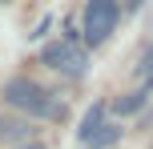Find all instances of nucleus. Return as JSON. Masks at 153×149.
I'll list each match as a JSON object with an SVG mask.
<instances>
[{"instance_id":"nucleus-1","label":"nucleus","mask_w":153,"mask_h":149,"mask_svg":"<svg viewBox=\"0 0 153 149\" xmlns=\"http://www.w3.org/2000/svg\"><path fill=\"white\" fill-rule=\"evenodd\" d=\"M4 101L12 105V109L28 113V117H48V121L65 117V101H56L45 85H36V81H28V77H12L4 85Z\"/></svg>"},{"instance_id":"nucleus-2","label":"nucleus","mask_w":153,"mask_h":149,"mask_svg":"<svg viewBox=\"0 0 153 149\" xmlns=\"http://www.w3.org/2000/svg\"><path fill=\"white\" fill-rule=\"evenodd\" d=\"M117 20H121V4H117V0H89V4H85V40H89L93 48L105 44V40L113 36Z\"/></svg>"},{"instance_id":"nucleus-3","label":"nucleus","mask_w":153,"mask_h":149,"mask_svg":"<svg viewBox=\"0 0 153 149\" xmlns=\"http://www.w3.org/2000/svg\"><path fill=\"white\" fill-rule=\"evenodd\" d=\"M40 61H45L48 69L65 73V77H85V69H89V53H85V48L76 44L73 36H65V40H53V44H45Z\"/></svg>"},{"instance_id":"nucleus-4","label":"nucleus","mask_w":153,"mask_h":149,"mask_svg":"<svg viewBox=\"0 0 153 149\" xmlns=\"http://www.w3.org/2000/svg\"><path fill=\"white\" fill-rule=\"evenodd\" d=\"M101 125H105V105L97 101V105H89V113H85V117H81V129H76V137H81V145L89 141V137L97 133Z\"/></svg>"},{"instance_id":"nucleus-5","label":"nucleus","mask_w":153,"mask_h":149,"mask_svg":"<svg viewBox=\"0 0 153 149\" xmlns=\"http://www.w3.org/2000/svg\"><path fill=\"white\" fill-rule=\"evenodd\" d=\"M121 133H125L121 125H113V121H105V125H101L97 133H93L89 141H85V149H109V145H117V141H121Z\"/></svg>"},{"instance_id":"nucleus-6","label":"nucleus","mask_w":153,"mask_h":149,"mask_svg":"<svg viewBox=\"0 0 153 149\" xmlns=\"http://www.w3.org/2000/svg\"><path fill=\"white\" fill-rule=\"evenodd\" d=\"M28 137H32V129L28 125H20V121H4L0 117V141H8V145H28Z\"/></svg>"},{"instance_id":"nucleus-7","label":"nucleus","mask_w":153,"mask_h":149,"mask_svg":"<svg viewBox=\"0 0 153 149\" xmlns=\"http://www.w3.org/2000/svg\"><path fill=\"white\" fill-rule=\"evenodd\" d=\"M113 109L121 113V117H129V113H141V109H145V93H125V97H117V101H113Z\"/></svg>"},{"instance_id":"nucleus-8","label":"nucleus","mask_w":153,"mask_h":149,"mask_svg":"<svg viewBox=\"0 0 153 149\" xmlns=\"http://www.w3.org/2000/svg\"><path fill=\"white\" fill-rule=\"evenodd\" d=\"M137 77L145 81V85H153V48H149L145 56H141V64H137Z\"/></svg>"},{"instance_id":"nucleus-9","label":"nucleus","mask_w":153,"mask_h":149,"mask_svg":"<svg viewBox=\"0 0 153 149\" xmlns=\"http://www.w3.org/2000/svg\"><path fill=\"white\" fill-rule=\"evenodd\" d=\"M141 4H145V0H129V12H137V8H141Z\"/></svg>"},{"instance_id":"nucleus-10","label":"nucleus","mask_w":153,"mask_h":149,"mask_svg":"<svg viewBox=\"0 0 153 149\" xmlns=\"http://www.w3.org/2000/svg\"><path fill=\"white\" fill-rule=\"evenodd\" d=\"M0 4H8V0H0Z\"/></svg>"}]
</instances>
